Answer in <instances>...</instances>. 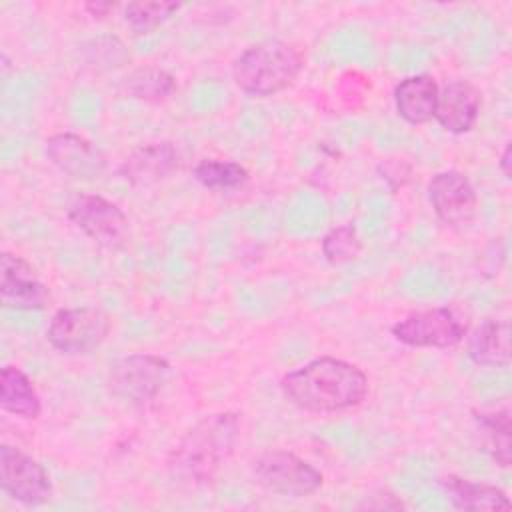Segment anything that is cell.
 I'll use <instances>...</instances> for the list:
<instances>
[{
	"instance_id": "6da1fadb",
	"label": "cell",
	"mask_w": 512,
	"mask_h": 512,
	"mask_svg": "<svg viewBox=\"0 0 512 512\" xmlns=\"http://www.w3.org/2000/svg\"><path fill=\"white\" fill-rule=\"evenodd\" d=\"M288 402L306 412H342L356 408L368 394V376L342 358L320 356L280 380Z\"/></svg>"
},
{
	"instance_id": "7a4b0ae2",
	"label": "cell",
	"mask_w": 512,
	"mask_h": 512,
	"mask_svg": "<svg viewBox=\"0 0 512 512\" xmlns=\"http://www.w3.org/2000/svg\"><path fill=\"white\" fill-rule=\"evenodd\" d=\"M240 434L236 412H214L198 420L170 450L168 474L188 486H202L214 480L222 464L232 456Z\"/></svg>"
},
{
	"instance_id": "3957f363",
	"label": "cell",
	"mask_w": 512,
	"mask_h": 512,
	"mask_svg": "<svg viewBox=\"0 0 512 512\" xmlns=\"http://www.w3.org/2000/svg\"><path fill=\"white\" fill-rule=\"evenodd\" d=\"M304 66L298 46L270 38L248 46L232 64L234 84L250 96H274L290 88Z\"/></svg>"
},
{
	"instance_id": "277c9868",
	"label": "cell",
	"mask_w": 512,
	"mask_h": 512,
	"mask_svg": "<svg viewBox=\"0 0 512 512\" xmlns=\"http://www.w3.org/2000/svg\"><path fill=\"white\" fill-rule=\"evenodd\" d=\"M252 476L264 490L288 498L310 496L324 482L320 470L286 450H268L254 458Z\"/></svg>"
},
{
	"instance_id": "5b68a950",
	"label": "cell",
	"mask_w": 512,
	"mask_h": 512,
	"mask_svg": "<svg viewBox=\"0 0 512 512\" xmlns=\"http://www.w3.org/2000/svg\"><path fill=\"white\" fill-rule=\"evenodd\" d=\"M168 370V360L158 354H128L110 366V394L130 406H144L160 392Z\"/></svg>"
},
{
	"instance_id": "8992f818",
	"label": "cell",
	"mask_w": 512,
	"mask_h": 512,
	"mask_svg": "<svg viewBox=\"0 0 512 512\" xmlns=\"http://www.w3.org/2000/svg\"><path fill=\"white\" fill-rule=\"evenodd\" d=\"M110 332V316L96 306L58 310L46 330V338L62 354H88L98 348Z\"/></svg>"
},
{
	"instance_id": "52a82bcc",
	"label": "cell",
	"mask_w": 512,
	"mask_h": 512,
	"mask_svg": "<svg viewBox=\"0 0 512 512\" xmlns=\"http://www.w3.org/2000/svg\"><path fill=\"white\" fill-rule=\"evenodd\" d=\"M392 336L412 348H452L460 344L468 332L464 318L448 308H426L404 316L390 328Z\"/></svg>"
},
{
	"instance_id": "ba28073f",
	"label": "cell",
	"mask_w": 512,
	"mask_h": 512,
	"mask_svg": "<svg viewBox=\"0 0 512 512\" xmlns=\"http://www.w3.org/2000/svg\"><path fill=\"white\" fill-rule=\"evenodd\" d=\"M66 216L80 232L106 248H118L128 236V216L100 194H80L70 202Z\"/></svg>"
},
{
	"instance_id": "9c48e42d",
	"label": "cell",
	"mask_w": 512,
	"mask_h": 512,
	"mask_svg": "<svg viewBox=\"0 0 512 512\" xmlns=\"http://www.w3.org/2000/svg\"><path fill=\"white\" fill-rule=\"evenodd\" d=\"M0 486L24 506H40L52 496V482L44 466L16 446H0Z\"/></svg>"
},
{
	"instance_id": "30bf717a",
	"label": "cell",
	"mask_w": 512,
	"mask_h": 512,
	"mask_svg": "<svg viewBox=\"0 0 512 512\" xmlns=\"http://www.w3.org/2000/svg\"><path fill=\"white\" fill-rule=\"evenodd\" d=\"M428 200L442 224L464 228L476 218L478 196L466 174L442 170L428 182Z\"/></svg>"
},
{
	"instance_id": "8fae6325",
	"label": "cell",
	"mask_w": 512,
	"mask_h": 512,
	"mask_svg": "<svg viewBox=\"0 0 512 512\" xmlns=\"http://www.w3.org/2000/svg\"><path fill=\"white\" fill-rule=\"evenodd\" d=\"M0 298L12 310H44L50 302V290L28 260L12 252H2Z\"/></svg>"
},
{
	"instance_id": "7c38bea8",
	"label": "cell",
	"mask_w": 512,
	"mask_h": 512,
	"mask_svg": "<svg viewBox=\"0 0 512 512\" xmlns=\"http://www.w3.org/2000/svg\"><path fill=\"white\" fill-rule=\"evenodd\" d=\"M48 160L66 176L94 180L106 168V156L88 138L74 132H58L46 140Z\"/></svg>"
},
{
	"instance_id": "4fadbf2b",
	"label": "cell",
	"mask_w": 512,
	"mask_h": 512,
	"mask_svg": "<svg viewBox=\"0 0 512 512\" xmlns=\"http://www.w3.org/2000/svg\"><path fill=\"white\" fill-rule=\"evenodd\" d=\"M180 166V154L176 146L168 140L142 144L132 150L120 164V176L136 186H154L174 174Z\"/></svg>"
},
{
	"instance_id": "5bb4252c",
	"label": "cell",
	"mask_w": 512,
	"mask_h": 512,
	"mask_svg": "<svg viewBox=\"0 0 512 512\" xmlns=\"http://www.w3.org/2000/svg\"><path fill=\"white\" fill-rule=\"evenodd\" d=\"M480 108H482L480 90L468 80H452L438 94L434 120L446 132L466 134L476 126Z\"/></svg>"
},
{
	"instance_id": "9a60e30c",
	"label": "cell",
	"mask_w": 512,
	"mask_h": 512,
	"mask_svg": "<svg viewBox=\"0 0 512 512\" xmlns=\"http://www.w3.org/2000/svg\"><path fill=\"white\" fill-rule=\"evenodd\" d=\"M440 86L430 74H412L394 86V106L408 124H426L434 120Z\"/></svg>"
},
{
	"instance_id": "2e32d148",
	"label": "cell",
	"mask_w": 512,
	"mask_h": 512,
	"mask_svg": "<svg viewBox=\"0 0 512 512\" xmlns=\"http://www.w3.org/2000/svg\"><path fill=\"white\" fill-rule=\"evenodd\" d=\"M468 358L478 366L502 368L510 364V324L502 318L480 322L466 342Z\"/></svg>"
},
{
	"instance_id": "e0dca14e",
	"label": "cell",
	"mask_w": 512,
	"mask_h": 512,
	"mask_svg": "<svg viewBox=\"0 0 512 512\" xmlns=\"http://www.w3.org/2000/svg\"><path fill=\"white\" fill-rule=\"evenodd\" d=\"M442 488L448 492L450 502L458 510H510L512 502L498 486L472 482L454 474L440 478Z\"/></svg>"
},
{
	"instance_id": "ac0fdd59",
	"label": "cell",
	"mask_w": 512,
	"mask_h": 512,
	"mask_svg": "<svg viewBox=\"0 0 512 512\" xmlns=\"http://www.w3.org/2000/svg\"><path fill=\"white\" fill-rule=\"evenodd\" d=\"M0 404L6 412L24 420H36L42 412L34 382L18 366H4L0 372Z\"/></svg>"
},
{
	"instance_id": "d6986e66",
	"label": "cell",
	"mask_w": 512,
	"mask_h": 512,
	"mask_svg": "<svg viewBox=\"0 0 512 512\" xmlns=\"http://www.w3.org/2000/svg\"><path fill=\"white\" fill-rule=\"evenodd\" d=\"M176 92V78L158 66H142L132 70L120 82V94L132 100L160 104Z\"/></svg>"
},
{
	"instance_id": "ffe728a7",
	"label": "cell",
	"mask_w": 512,
	"mask_h": 512,
	"mask_svg": "<svg viewBox=\"0 0 512 512\" xmlns=\"http://www.w3.org/2000/svg\"><path fill=\"white\" fill-rule=\"evenodd\" d=\"M474 422H476V430L482 438L484 450L492 456V460L498 466L508 468L512 464L510 410L500 408L494 412H474Z\"/></svg>"
},
{
	"instance_id": "44dd1931",
	"label": "cell",
	"mask_w": 512,
	"mask_h": 512,
	"mask_svg": "<svg viewBox=\"0 0 512 512\" xmlns=\"http://www.w3.org/2000/svg\"><path fill=\"white\" fill-rule=\"evenodd\" d=\"M194 178L208 190H236L242 188L250 174L248 170L234 160L206 158L194 166Z\"/></svg>"
},
{
	"instance_id": "7402d4cb",
	"label": "cell",
	"mask_w": 512,
	"mask_h": 512,
	"mask_svg": "<svg viewBox=\"0 0 512 512\" xmlns=\"http://www.w3.org/2000/svg\"><path fill=\"white\" fill-rule=\"evenodd\" d=\"M178 10H180L178 2H166V0L130 2L124 8V22L134 34L144 36L154 32L162 22H166Z\"/></svg>"
},
{
	"instance_id": "603a6c76",
	"label": "cell",
	"mask_w": 512,
	"mask_h": 512,
	"mask_svg": "<svg viewBox=\"0 0 512 512\" xmlns=\"http://www.w3.org/2000/svg\"><path fill=\"white\" fill-rule=\"evenodd\" d=\"M82 58L86 66L96 72H108L130 62L128 48L116 36H98L82 46Z\"/></svg>"
},
{
	"instance_id": "cb8c5ba5",
	"label": "cell",
	"mask_w": 512,
	"mask_h": 512,
	"mask_svg": "<svg viewBox=\"0 0 512 512\" xmlns=\"http://www.w3.org/2000/svg\"><path fill=\"white\" fill-rule=\"evenodd\" d=\"M362 242L352 226H334L322 238V254L328 264L340 266L360 256Z\"/></svg>"
},
{
	"instance_id": "d4e9b609",
	"label": "cell",
	"mask_w": 512,
	"mask_h": 512,
	"mask_svg": "<svg viewBox=\"0 0 512 512\" xmlns=\"http://www.w3.org/2000/svg\"><path fill=\"white\" fill-rule=\"evenodd\" d=\"M378 172L382 174V180H386V184L392 190H398L410 180L412 168L404 158H386L378 164Z\"/></svg>"
},
{
	"instance_id": "484cf974",
	"label": "cell",
	"mask_w": 512,
	"mask_h": 512,
	"mask_svg": "<svg viewBox=\"0 0 512 512\" xmlns=\"http://www.w3.org/2000/svg\"><path fill=\"white\" fill-rule=\"evenodd\" d=\"M360 508H372V510H402L404 504L400 498H396L394 494L382 490L378 492V496H370L366 498V502Z\"/></svg>"
},
{
	"instance_id": "4316f807",
	"label": "cell",
	"mask_w": 512,
	"mask_h": 512,
	"mask_svg": "<svg viewBox=\"0 0 512 512\" xmlns=\"http://www.w3.org/2000/svg\"><path fill=\"white\" fill-rule=\"evenodd\" d=\"M84 8H86V12H88L90 16H94V18H104V16H108V14L116 8V4H114V2H88Z\"/></svg>"
},
{
	"instance_id": "83f0119b",
	"label": "cell",
	"mask_w": 512,
	"mask_h": 512,
	"mask_svg": "<svg viewBox=\"0 0 512 512\" xmlns=\"http://www.w3.org/2000/svg\"><path fill=\"white\" fill-rule=\"evenodd\" d=\"M510 164H512V144L506 142V146H504V150H502V154H500V160H498L500 172H502V176H504L506 180H510V174H512Z\"/></svg>"
}]
</instances>
